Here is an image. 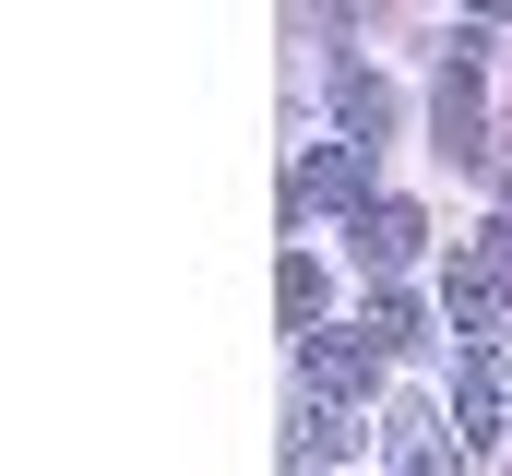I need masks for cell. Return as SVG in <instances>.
Segmentation results:
<instances>
[{
	"label": "cell",
	"instance_id": "9",
	"mask_svg": "<svg viewBox=\"0 0 512 476\" xmlns=\"http://www.w3.org/2000/svg\"><path fill=\"white\" fill-rule=\"evenodd\" d=\"M286 441H298V465H346V453H358V417L322 405V393H298V429H286Z\"/></svg>",
	"mask_w": 512,
	"mask_h": 476
},
{
	"label": "cell",
	"instance_id": "2",
	"mask_svg": "<svg viewBox=\"0 0 512 476\" xmlns=\"http://www.w3.org/2000/svg\"><path fill=\"white\" fill-rule=\"evenodd\" d=\"M501 310H512V215H501L489 238H465V262H453V334L477 346Z\"/></svg>",
	"mask_w": 512,
	"mask_h": 476
},
{
	"label": "cell",
	"instance_id": "6",
	"mask_svg": "<svg viewBox=\"0 0 512 476\" xmlns=\"http://www.w3.org/2000/svg\"><path fill=\"white\" fill-rule=\"evenodd\" d=\"M453 441H501V357L489 346L453 357Z\"/></svg>",
	"mask_w": 512,
	"mask_h": 476
},
{
	"label": "cell",
	"instance_id": "8",
	"mask_svg": "<svg viewBox=\"0 0 512 476\" xmlns=\"http://www.w3.org/2000/svg\"><path fill=\"white\" fill-rule=\"evenodd\" d=\"M334 119H346V143L370 155V143L393 131V84H382V72H334Z\"/></svg>",
	"mask_w": 512,
	"mask_h": 476
},
{
	"label": "cell",
	"instance_id": "3",
	"mask_svg": "<svg viewBox=\"0 0 512 476\" xmlns=\"http://www.w3.org/2000/svg\"><path fill=\"white\" fill-rule=\"evenodd\" d=\"M286 203H298V215H370V155H358V143H322V155H298Z\"/></svg>",
	"mask_w": 512,
	"mask_h": 476
},
{
	"label": "cell",
	"instance_id": "7",
	"mask_svg": "<svg viewBox=\"0 0 512 476\" xmlns=\"http://www.w3.org/2000/svg\"><path fill=\"white\" fill-rule=\"evenodd\" d=\"M358 250H370L382 274H405V262L429 250V215H417V203H370V215H358Z\"/></svg>",
	"mask_w": 512,
	"mask_h": 476
},
{
	"label": "cell",
	"instance_id": "11",
	"mask_svg": "<svg viewBox=\"0 0 512 476\" xmlns=\"http://www.w3.org/2000/svg\"><path fill=\"white\" fill-rule=\"evenodd\" d=\"M274 310H286V322H298V334H310V322H322V262H310V250H298V262H286V274H274Z\"/></svg>",
	"mask_w": 512,
	"mask_h": 476
},
{
	"label": "cell",
	"instance_id": "10",
	"mask_svg": "<svg viewBox=\"0 0 512 476\" xmlns=\"http://www.w3.org/2000/svg\"><path fill=\"white\" fill-rule=\"evenodd\" d=\"M417 334H429V322H417V298H370V310H358V346H370V357H405Z\"/></svg>",
	"mask_w": 512,
	"mask_h": 476
},
{
	"label": "cell",
	"instance_id": "5",
	"mask_svg": "<svg viewBox=\"0 0 512 476\" xmlns=\"http://www.w3.org/2000/svg\"><path fill=\"white\" fill-rule=\"evenodd\" d=\"M370 381H382V357L358 346V334H310V393H322V405H346V417H358V405H370Z\"/></svg>",
	"mask_w": 512,
	"mask_h": 476
},
{
	"label": "cell",
	"instance_id": "4",
	"mask_svg": "<svg viewBox=\"0 0 512 476\" xmlns=\"http://www.w3.org/2000/svg\"><path fill=\"white\" fill-rule=\"evenodd\" d=\"M382 453H393V476H465V441L441 429V405H393Z\"/></svg>",
	"mask_w": 512,
	"mask_h": 476
},
{
	"label": "cell",
	"instance_id": "1",
	"mask_svg": "<svg viewBox=\"0 0 512 476\" xmlns=\"http://www.w3.org/2000/svg\"><path fill=\"white\" fill-rule=\"evenodd\" d=\"M477 24L453 36V60H441V96H429V119H441V155L453 167H489V84H477Z\"/></svg>",
	"mask_w": 512,
	"mask_h": 476
}]
</instances>
